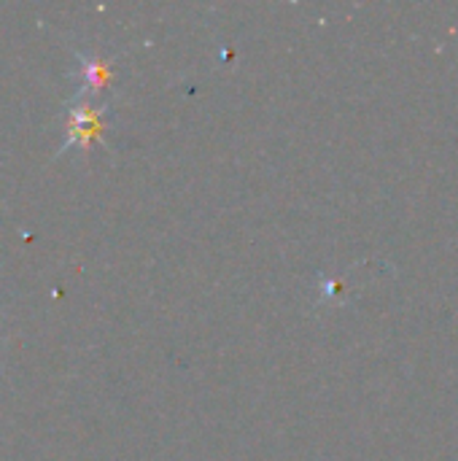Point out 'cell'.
<instances>
[{
	"label": "cell",
	"instance_id": "6da1fadb",
	"mask_svg": "<svg viewBox=\"0 0 458 461\" xmlns=\"http://www.w3.org/2000/svg\"><path fill=\"white\" fill-rule=\"evenodd\" d=\"M103 116L105 113L100 108H92L89 103L73 105L70 108V116H67V138L62 143V151L67 146L86 149L92 140H100L103 138Z\"/></svg>",
	"mask_w": 458,
	"mask_h": 461
},
{
	"label": "cell",
	"instance_id": "7a4b0ae2",
	"mask_svg": "<svg viewBox=\"0 0 458 461\" xmlns=\"http://www.w3.org/2000/svg\"><path fill=\"white\" fill-rule=\"evenodd\" d=\"M81 73H84V84H81V95H97L105 81L111 78V68L108 62L97 59L94 54H81Z\"/></svg>",
	"mask_w": 458,
	"mask_h": 461
}]
</instances>
